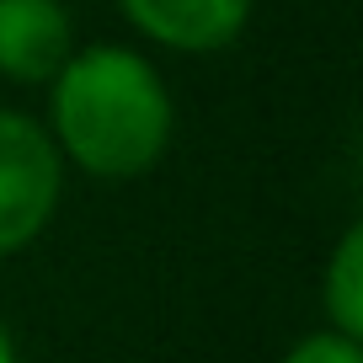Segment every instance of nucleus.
Instances as JSON below:
<instances>
[{"label": "nucleus", "mask_w": 363, "mask_h": 363, "mask_svg": "<svg viewBox=\"0 0 363 363\" xmlns=\"http://www.w3.org/2000/svg\"><path fill=\"white\" fill-rule=\"evenodd\" d=\"M48 139L96 182H134L166 160L177 102L160 69L128 43H86L48 80Z\"/></svg>", "instance_id": "obj_1"}, {"label": "nucleus", "mask_w": 363, "mask_h": 363, "mask_svg": "<svg viewBox=\"0 0 363 363\" xmlns=\"http://www.w3.org/2000/svg\"><path fill=\"white\" fill-rule=\"evenodd\" d=\"M65 171L43 118L0 107V262L48 235L65 203Z\"/></svg>", "instance_id": "obj_2"}, {"label": "nucleus", "mask_w": 363, "mask_h": 363, "mask_svg": "<svg viewBox=\"0 0 363 363\" xmlns=\"http://www.w3.org/2000/svg\"><path fill=\"white\" fill-rule=\"evenodd\" d=\"M118 11L166 54H219L251 27L257 0H118Z\"/></svg>", "instance_id": "obj_3"}, {"label": "nucleus", "mask_w": 363, "mask_h": 363, "mask_svg": "<svg viewBox=\"0 0 363 363\" xmlns=\"http://www.w3.org/2000/svg\"><path fill=\"white\" fill-rule=\"evenodd\" d=\"M75 54V16L65 0H0V80L48 86Z\"/></svg>", "instance_id": "obj_4"}, {"label": "nucleus", "mask_w": 363, "mask_h": 363, "mask_svg": "<svg viewBox=\"0 0 363 363\" xmlns=\"http://www.w3.org/2000/svg\"><path fill=\"white\" fill-rule=\"evenodd\" d=\"M320 310H326V331L363 342V225L358 219L337 235L326 267H320Z\"/></svg>", "instance_id": "obj_5"}, {"label": "nucleus", "mask_w": 363, "mask_h": 363, "mask_svg": "<svg viewBox=\"0 0 363 363\" xmlns=\"http://www.w3.org/2000/svg\"><path fill=\"white\" fill-rule=\"evenodd\" d=\"M284 363H363V342L337 337V331H310L284 352Z\"/></svg>", "instance_id": "obj_6"}, {"label": "nucleus", "mask_w": 363, "mask_h": 363, "mask_svg": "<svg viewBox=\"0 0 363 363\" xmlns=\"http://www.w3.org/2000/svg\"><path fill=\"white\" fill-rule=\"evenodd\" d=\"M0 363H22V352H16L11 331H6V320H0Z\"/></svg>", "instance_id": "obj_7"}]
</instances>
